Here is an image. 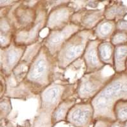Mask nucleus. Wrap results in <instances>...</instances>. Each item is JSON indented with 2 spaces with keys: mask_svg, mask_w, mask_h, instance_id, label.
I'll use <instances>...</instances> for the list:
<instances>
[{
  "mask_svg": "<svg viewBox=\"0 0 127 127\" xmlns=\"http://www.w3.org/2000/svg\"><path fill=\"white\" fill-rule=\"evenodd\" d=\"M120 100H127V72L115 74L98 94L90 100L94 120L116 121L114 107Z\"/></svg>",
  "mask_w": 127,
  "mask_h": 127,
  "instance_id": "f257e3e1",
  "label": "nucleus"
},
{
  "mask_svg": "<svg viewBox=\"0 0 127 127\" xmlns=\"http://www.w3.org/2000/svg\"><path fill=\"white\" fill-rule=\"evenodd\" d=\"M76 83L69 84L61 79H55L54 82L39 94L40 106L30 127H53V113L62 100L76 96Z\"/></svg>",
  "mask_w": 127,
  "mask_h": 127,
  "instance_id": "f03ea898",
  "label": "nucleus"
},
{
  "mask_svg": "<svg viewBox=\"0 0 127 127\" xmlns=\"http://www.w3.org/2000/svg\"><path fill=\"white\" fill-rule=\"evenodd\" d=\"M57 68L55 57L52 56L41 45L22 81L31 89L36 96L55 80Z\"/></svg>",
  "mask_w": 127,
  "mask_h": 127,
  "instance_id": "7ed1b4c3",
  "label": "nucleus"
},
{
  "mask_svg": "<svg viewBox=\"0 0 127 127\" xmlns=\"http://www.w3.org/2000/svg\"><path fill=\"white\" fill-rule=\"evenodd\" d=\"M95 39L93 30H80L62 45L56 57L57 68L64 70L71 64L81 59L88 41Z\"/></svg>",
  "mask_w": 127,
  "mask_h": 127,
  "instance_id": "20e7f679",
  "label": "nucleus"
},
{
  "mask_svg": "<svg viewBox=\"0 0 127 127\" xmlns=\"http://www.w3.org/2000/svg\"><path fill=\"white\" fill-rule=\"evenodd\" d=\"M113 67L105 65L102 69L85 74L77 81L76 94L80 101H88L94 97L115 75Z\"/></svg>",
  "mask_w": 127,
  "mask_h": 127,
  "instance_id": "39448f33",
  "label": "nucleus"
},
{
  "mask_svg": "<svg viewBox=\"0 0 127 127\" xmlns=\"http://www.w3.org/2000/svg\"><path fill=\"white\" fill-rule=\"evenodd\" d=\"M38 1H17L8 17L16 32L28 31L33 26L37 15Z\"/></svg>",
  "mask_w": 127,
  "mask_h": 127,
  "instance_id": "423d86ee",
  "label": "nucleus"
},
{
  "mask_svg": "<svg viewBox=\"0 0 127 127\" xmlns=\"http://www.w3.org/2000/svg\"><path fill=\"white\" fill-rule=\"evenodd\" d=\"M48 12L46 1H38L34 24L29 30L15 32L13 39L15 43L28 46L39 42L41 31L46 28Z\"/></svg>",
  "mask_w": 127,
  "mask_h": 127,
  "instance_id": "0eeeda50",
  "label": "nucleus"
},
{
  "mask_svg": "<svg viewBox=\"0 0 127 127\" xmlns=\"http://www.w3.org/2000/svg\"><path fill=\"white\" fill-rule=\"evenodd\" d=\"M75 7L71 1H64L62 3L51 8L47 15L46 28L49 31L61 30L71 22Z\"/></svg>",
  "mask_w": 127,
  "mask_h": 127,
  "instance_id": "6e6552de",
  "label": "nucleus"
},
{
  "mask_svg": "<svg viewBox=\"0 0 127 127\" xmlns=\"http://www.w3.org/2000/svg\"><path fill=\"white\" fill-rule=\"evenodd\" d=\"M80 30L81 29L79 26L70 22L61 30L49 31L46 37L41 41V45L46 48L52 56L56 57L62 45Z\"/></svg>",
  "mask_w": 127,
  "mask_h": 127,
  "instance_id": "1a4fd4ad",
  "label": "nucleus"
},
{
  "mask_svg": "<svg viewBox=\"0 0 127 127\" xmlns=\"http://www.w3.org/2000/svg\"><path fill=\"white\" fill-rule=\"evenodd\" d=\"M94 109L90 100L76 102L69 111L65 123L74 127H90L94 121Z\"/></svg>",
  "mask_w": 127,
  "mask_h": 127,
  "instance_id": "9d476101",
  "label": "nucleus"
},
{
  "mask_svg": "<svg viewBox=\"0 0 127 127\" xmlns=\"http://www.w3.org/2000/svg\"><path fill=\"white\" fill-rule=\"evenodd\" d=\"M27 46L16 45L14 42L7 48L1 50L0 71L5 78L11 75L26 50Z\"/></svg>",
  "mask_w": 127,
  "mask_h": 127,
  "instance_id": "9b49d317",
  "label": "nucleus"
},
{
  "mask_svg": "<svg viewBox=\"0 0 127 127\" xmlns=\"http://www.w3.org/2000/svg\"><path fill=\"white\" fill-rule=\"evenodd\" d=\"M104 7L96 9L81 8L72 15L71 22L79 26L81 30H93L104 19Z\"/></svg>",
  "mask_w": 127,
  "mask_h": 127,
  "instance_id": "f8f14e48",
  "label": "nucleus"
},
{
  "mask_svg": "<svg viewBox=\"0 0 127 127\" xmlns=\"http://www.w3.org/2000/svg\"><path fill=\"white\" fill-rule=\"evenodd\" d=\"M41 46V42H39L27 46L26 50L23 57L20 61L18 65L13 69L11 75L5 78L6 82L12 83H19L24 79L28 72L31 63Z\"/></svg>",
  "mask_w": 127,
  "mask_h": 127,
  "instance_id": "ddd939ff",
  "label": "nucleus"
},
{
  "mask_svg": "<svg viewBox=\"0 0 127 127\" xmlns=\"http://www.w3.org/2000/svg\"><path fill=\"white\" fill-rule=\"evenodd\" d=\"M100 41L92 39L88 41L81 59L85 65V73L88 74L102 69L105 66L100 61L98 54V44Z\"/></svg>",
  "mask_w": 127,
  "mask_h": 127,
  "instance_id": "4468645a",
  "label": "nucleus"
},
{
  "mask_svg": "<svg viewBox=\"0 0 127 127\" xmlns=\"http://www.w3.org/2000/svg\"><path fill=\"white\" fill-rule=\"evenodd\" d=\"M104 6V15L106 20L115 22L127 17V6L121 1H109Z\"/></svg>",
  "mask_w": 127,
  "mask_h": 127,
  "instance_id": "2eb2a0df",
  "label": "nucleus"
},
{
  "mask_svg": "<svg viewBox=\"0 0 127 127\" xmlns=\"http://www.w3.org/2000/svg\"><path fill=\"white\" fill-rule=\"evenodd\" d=\"M76 96L67 98L62 100V101L58 104L57 107L53 113L52 116V127H54L58 123L62 121H65L66 120L67 115L71 107L73 106L78 100Z\"/></svg>",
  "mask_w": 127,
  "mask_h": 127,
  "instance_id": "dca6fc26",
  "label": "nucleus"
},
{
  "mask_svg": "<svg viewBox=\"0 0 127 127\" xmlns=\"http://www.w3.org/2000/svg\"><path fill=\"white\" fill-rule=\"evenodd\" d=\"M15 30L8 16L0 19V50H3L12 44Z\"/></svg>",
  "mask_w": 127,
  "mask_h": 127,
  "instance_id": "f3484780",
  "label": "nucleus"
},
{
  "mask_svg": "<svg viewBox=\"0 0 127 127\" xmlns=\"http://www.w3.org/2000/svg\"><path fill=\"white\" fill-rule=\"evenodd\" d=\"M95 39L100 41H110L116 31V22L103 19L93 29Z\"/></svg>",
  "mask_w": 127,
  "mask_h": 127,
  "instance_id": "a211bd4d",
  "label": "nucleus"
},
{
  "mask_svg": "<svg viewBox=\"0 0 127 127\" xmlns=\"http://www.w3.org/2000/svg\"><path fill=\"white\" fill-rule=\"evenodd\" d=\"M127 44L114 48L113 57V70L116 74L127 72Z\"/></svg>",
  "mask_w": 127,
  "mask_h": 127,
  "instance_id": "6ab92c4d",
  "label": "nucleus"
},
{
  "mask_svg": "<svg viewBox=\"0 0 127 127\" xmlns=\"http://www.w3.org/2000/svg\"><path fill=\"white\" fill-rule=\"evenodd\" d=\"M115 46L110 41H100L98 45L99 59L105 65L113 68V57Z\"/></svg>",
  "mask_w": 127,
  "mask_h": 127,
  "instance_id": "aec40b11",
  "label": "nucleus"
},
{
  "mask_svg": "<svg viewBox=\"0 0 127 127\" xmlns=\"http://www.w3.org/2000/svg\"><path fill=\"white\" fill-rule=\"evenodd\" d=\"M114 114L116 120L120 123L127 121V100H120L114 107Z\"/></svg>",
  "mask_w": 127,
  "mask_h": 127,
  "instance_id": "412c9836",
  "label": "nucleus"
},
{
  "mask_svg": "<svg viewBox=\"0 0 127 127\" xmlns=\"http://www.w3.org/2000/svg\"><path fill=\"white\" fill-rule=\"evenodd\" d=\"M12 109L11 98L7 97H3L1 99H0V121L6 120Z\"/></svg>",
  "mask_w": 127,
  "mask_h": 127,
  "instance_id": "4be33fe9",
  "label": "nucleus"
},
{
  "mask_svg": "<svg viewBox=\"0 0 127 127\" xmlns=\"http://www.w3.org/2000/svg\"><path fill=\"white\" fill-rule=\"evenodd\" d=\"M110 42L114 46L127 44V32L116 31L111 38Z\"/></svg>",
  "mask_w": 127,
  "mask_h": 127,
  "instance_id": "5701e85b",
  "label": "nucleus"
},
{
  "mask_svg": "<svg viewBox=\"0 0 127 127\" xmlns=\"http://www.w3.org/2000/svg\"><path fill=\"white\" fill-rule=\"evenodd\" d=\"M114 121H107L105 120H94L92 127H111V125Z\"/></svg>",
  "mask_w": 127,
  "mask_h": 127,
  "instance_id": "b1692460",
  "label": "nucleus"
},
{
  "mask_svg": "<svg viewBox=\"0 0 127 127\" xmlns=\"http://www.w3.org/2000/svg\"><path fill=\"white\" fill-rule=\"evenodd\" d=\"M116 31L127 32V19H123L116 22Z\"/></svg>",
  "mask_w": 127,
  "mask_h": 127,
  "instance_id": "393cba45",
  "label": "nucleus"
},
{
  "mask_svg": "<svg viewBox=\"0 0 127 127\" xmlns=\"http://www.w3.org/2000/svg\"><path fill=\"white\" fill-rule=\"evenodd\" d=\"M6 92V81L5 77L0 71V99L4 97Z\"/></svg>",
  "mask_w": 127,
  "mask_h": 127,
  "instance_id": "a878e982",
  "label": "nucleus"
},
{
  "mask_svg": "<svg viewBox=\"0 0 127 127\" xmlns=\"http://www.w3.org/2000/svg\"><path fill=\"white\" fill-rule=\"evenodd\" d=\"M13 5L8 6H4V7H0V19L8 16Z\"/></svg>",
  "mask_w": 127,
  "mask_h": 127,
  "instance_id": "bb28decb",
  "label": "nucleus"
},
{
  "mask_svg": "<svg viewBox=\"0 0 127 127\" xmlns=\"http://www.w3.org/2000/svg\"><path fill=\"white\" fill-rule=\"evenodd\" d=\"M17 2V1H13V0H0V7L11 6Z\"/></svg>",
  "mask_w": 127,
  "mask_h": 127,
  "instance_id": "cd10ccee",
  "label": "nucleus"
},
{
  "mask_svg": "<svg viewBox=\"0 0 127 127\" xmlns=\"http://www.w3.org/2000/svg\"><path fill=\"white\" fill-rule=\"evenodd\" d=\"M0 127H3L2 125H0Z\"/></svg>",
  "mask_w": 127,
  "mask_h": 127,
  "instance_id": "c85d7f7f",
  "label": "nucleus"
},
{
  "mask_svg": "<svg viewBox=\"0 0 127 127\" xmlns=\"http://www.w3.org/2000/svg\"></svg>",
  "mask_w": 127,
  "mask_h": 127,
  "instance_id": "c756f323",
  "label": "nucleus"
}]
</instances>
